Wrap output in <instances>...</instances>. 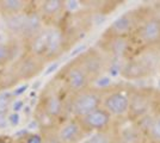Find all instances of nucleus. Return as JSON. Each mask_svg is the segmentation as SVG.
<instances>
[{
  "label": "nucleus",
  "mask_w": 160,
  "mask_h": 143,
  "mask_svg": "<svg viewBox=\"0 0 160 143\" xmlns=\"http://www.w3.org/2000/svg\"><path fill=\"white\" fill-rule=\"evenodd\" d=\"M123 49H124V43L122 41L115 43V51H116L117 54H121V53L123 51Z\"/></svg>",
  "instance_id": "nucleus-24"
},
{
  "label": "nucleus",
  "mask_w": 160,
  "mask_h": 143,
  "mask_svg": "<svg viewBox=\"0 0 160 143\" xmlns=\"http://www.w3.org/2000/svg\"><path fill=\"white\" fill-rule=\"evenodd\" d=\"M132 26V21H130V18L128 16H122L118 19L113 21L112 24V29L117 32V34H123L128 31Z\"/></svg>",
  "instance_id": "nucleus-16"
},
{
  "label": "nucleus",
  "mask_w": 160,
  "mask_h": 143,
  "mask_svg": "<svg viewBox=\"0 0 160 143\" xmlns=\"http://www.w3.org/2000/svg\"><path fill=\"white\" fill-rule=\"evenodd\" d=\"M14 143H43V138L37 132H23L14 138Z\"/></svg>",
  "instance_id": "nucleus-15"
},
{
  "label": "nucleus",
  "mask_w": 160,
  "mask_h": 143,
  "mask_svg": "<svg viewBox=\"0 0 160 143\" xmlns=\"http://www.w3.org/2000/svg\"><path fill=\"white\" fill-rule=\"evenodd\" d=\"M126 73V76H129V78H136V76H141V75L145 73V68L142 67L141 63H138V62H133L130 63L129 66H127V68L124 70Z\"/></svg>",
  "instance_id": "nucleus-17"
},
{
  "label": "nucleus",
  "mask_w": 160,
  "mask_h": 143,
  "mask_svg": "<svg viewBox=\"0 0 160 143\" xmlns=\"http://www.w3.org/2000/svg\"><path fill=\"white\" fill-rule=\"evenodd\" d=\"M141 37L146 42H154L160 37V23L157 19L147 21L141 30Z\"/></svg>",
  "instance_id": "nucleus-14"
},
{
  "label": "nucleus",
  "mask_w": 160,
  "mask_h": 143,
  "mask_svg": "<svg viewBox=\"0 0 160 143\" xmlns=\"http://www.w3.org/2000/svg\"><path fill=\"white\" fill-rule=\"evenodd\" d=\"M81 129L78 121H69L59 130L56 137L61 143H75L80 138Z\"/></svg>",
  "instance_id": "nucleus-11"
},
{
  "label": "nucleus",
  "mask_w": 160,
  "mask_h": 143,
  "mask_svg": "<svg viewBox=\"0 0 160 143\" xmlns=\"http://www.w3.org/2000/svg\"><path fill=\"white\" fill-rule=\"evenodd\" d=\"M33 1L29 0H0V18H6L29 11Z\"/></svg>",
  "instance_id": "nucleus-8"
},
{
  "label": "nucleus",
  "mask_w": 160,
  "mask_h": 143,
  "mask_svg": "<svg viewBox=\"0 0 160 143\" xmlns=\"http://www.w3.org/2000/svg\"><path fill=\"white\" fill-rule=\"evenodd\" d=\"M27 12L20 14H16V16H11V17H6V18H1L2 23H4V27L6 29L8 34H11L16 40L19 41V37L23 31V26H24V21H25V17H27Z\"/></svg>",
  "instance_id": "nucleus-12"
},
{
  "label": "nucleus",
  "mask_w": 160,
  "mask_h": 143,
  "mask_svg": "<svg viewBox=\"0 0 160 143\" xmlns=\"http://www.w3.org/2000/svg\"><path fill=\"white\" fill-rule=\"evenodd\" d=\"M65 7H66V1L46 0V1H42L41 5H37V10H38V13L44 24L48 19H52L54 17L59 16Z\"/></svg>",
  "instance_id": "nucleus-10"
},
{
  "label": "nucleus",
  "mask_w": 160,
  "mask_h": 143,
  "mask_svg": "<svg viewBox=\"0 0 160 143\" xmlns=\"http://www.w3.org/2000/svg\"><path fill=\"white\" fill-rule=\"evenodd\" d=\"M65 43V36L60 29L49 26V36H48V44L46 53L43 56V60L47 62L59 56L63 48Z\"/></svg>",
  "instance_id": "nucleus-5"
},
{
  "label": "nucleus",
  "mask_w": 160,
  "mask_h": 143,
  "mask_svg": "<svg viewBox=\"0 0 160 143\" xmlns=\"http://www.w3.org/2000/svg\"><path fill=\"white\" fill-rule=\"evenodd\" d=\"M37 107L42 110L43 112H46L48 116H50L54 119L60 116L65 109L62 99L54 92V89H50L48 87L42 92Z\"/></svg>",
  "instance_id": "nucleus-4"
},
{
  "label": "nucleus",
  "mask_w": 160,
  "mask_h": 143,
  "mask_svg": "<svg viewBox=\"0 0 160 143\" xmlns=\"http://www.w3.org/2000/svg\"><path fill=\"white\" fill-rule=\"evenodd\" d=\"M0 143H14V138L8 135H0Z\"/></svg>",
  "instance_id": "nucleus-23"
},
{
  "label": "nucleus",
  "mask_w": 160,
  "mask_h": 143,
  "mask_svg": "<svg viewBox=\"0 0 160 143\" xmlns=\"http://www.w3.org/2000/svg\"><path fill=\"white\" fill-rule=\"evenodd\" d=\"M99 97L93 92H84L80 91L69 102V111L77 118L86 116L87 113L98 109Z\"/></svg>",
  "instance_id": "nucleus-2"
},
{
  "label": "nucleus",
  "mask_w": 160,
  "mask_h": 143,
  "mask_svg": "<svg viewBox=\"0 0 160 143\" xmlns=\"http://www.w3.org/2000/svg\"><path fill=\"white\" fill-rule=\"evenodd\" d=\"M43 21L41 18L37 5H32V7L28 11L25 21H24V26L23 31L19 37V42L22 43V47H24L29 41H31L36 35L40 32L43 29Z\"/></svg>",
  "instance_id": "nucleus-3"
},
{
  "label": "nucleus",
  "mask_w": 160,
  "mask_h": 143,
  "mask_svg": "<svg viewBox=\"0 0 160 143\" xmlns=\"http://www.w3.org/2000/svg\"><path fill=\"white\" fill-rule=\"evenodd\" d=\"M110 82H111V80H110L109 78H107V76H104V78L98 79L97 86H99V87H105V86H109V85H110Z\"/></svg>",
  "instance_id": "nucleus-22"
},
{
  "label": "nucleus",
  "mask_w": 160,
  "mask_h": 143,
  "mask_svg": "<svg viewBox=\"0 0 160 143\" xmlns=\"http://www.w3.org/2000/svg\"><path fill=\"white\" fill-rule=\"evenodd\" d=\"M105 106L107 109L115 115H122L128 109V99L126 95L121 93H115L110 95L105 100Z\"/></svg>",
  "instance_id": "nucleus-13"
},
{
  "label": "nucleus",
  "mask_w": 160,
  "mask_h": 143,
  "mask_svg": "<svg viewBox=\"0 0 160 143\" xmlns=\"http://www.w3.org/2000/svg\"><path fill=\"white\" fill-rule=\"evenodd\" d=\"M159 85H160V81H159Z\"/></svg>",
  "instance_id": "nucleus-25"
},
{
  "label": "nucleus",
  "mask_w": 160,
  "mask_h": 143,
  "mask_svg": "<svg viewBox=\"0 0 160 143\" xmlns=\"http://www.w3.org/2000/svg\"><path fill=\"white\" fill-rule=\"evenodd\" d=\"M87 74L86 72L80 66H73L68 68L65 73V82L67 87L74 92H80L85 88L87 85Z\"/></svg>",
  "instance_id": "nucleus-6"
},
{
  "label": "nucleus",
  "mask_w": 160,
  "mask_h": 143,
  "mask_svg": "<svg viewBox=\"0 0 160 143\" xmlns=\"http://www.w3.org/2000/svg\"><path fill=\"white\" fill-rule=\"evenodd\" d=\"M84 143H109V141H108V138L105 135L98 134V135H94V136L90 137V138L86 140Z\"/></svg>",
  "instance_id": "nucleus-19"
},
{
  "label": "nucleus",
  "mask_w": 160,
  "mask_h": 143,
  "mask_svg": "<svg viewBox=\"0 0 160 143\" xmlns=\"http://www.w3.org/2000/svg\"><path fill=\"white\" fill-rule=\"evenodd\" d=\"M152 135H153L157 140H159L160 141V117L153 123V125H152Z\"/></svg>",
  "instance_id": "nucleus-20"
},
{
  "label": "nucleus",
  "mask_w": 160,
  "mask_h": 143,
  "mask_svg": "<svg viewBox=\"0 0 160 143\" xmlns=\"http://www.w3.org/2000/svg\"><path fill=\"white\" fill-rule=\"evenodd\" d=\"M42 138H43V143H61L56 136H52L49 132L47 134H41Z\"/></svg>",
  "instance_id": "nucleus-21"
},
{
  "label": "nucleus",
  "mask_w": 160,
  "mask_h": 143,
  "mask_svg": "<svg viewBox=\"0 0 160 143\" xmlns=\"http://www.w3.org/2000/svg\"><path fill=\"white\" fill-rule=\"evenodd\" d=\"M11 102H12V99H11V95L8 93H1L0 94V112L6 111Z\"/></svg>",
  "instance_id": "nucleus-18"
},
{
  "label": "nucleus",
  "mask_w": 160,
  "mask_h": 143,
  "mask_svg": "<svg viewBox=\"0 0 160 143\" xmlns=\"http://www.w3.org/2000/svg\"><path fill=\"white\" fill-rule=\"evenodd\" d=\"M44 60L32 53L23 50L17 60L7 68L13 76L14 81L18 83L20 81H28L40 74L44 68Z\"/></svg>",
  "instance_id": "nucleus-1"
},
{
  "label": "nucleus",
  "mask_w": 160,
  "mask_h": 143,
  "mask_svg": "<svg viewBox=\"0 0 160 143\" xmlns=\"http://www.w3.org/2000/svg\"><path fill=\"white\" fill-rule=\"evenodd\" d=\"M19 43L18 40L0 41V69L7 68L17 60V57L20 55Z\"/></svg>",
  "instance_id": "nucleus-7"
},
{
  "label": "nucleus",
  "mask_w": 160,
  "mask_h": 143,
  "mask_svg": "<svg viewBox=\"0 0 160 143\" xmlns=\"http://www.w3.org/2000/svg\"><path fill=\"white\" fill-rule=\"evenodd\" d=\"M81 128L86 129H102L109 123V115L104 110L96 109L92 112L87 113L86 116L80 117Z\"/></svg>",
  "instance_id": "nucleus-9"
}]
</instances>
